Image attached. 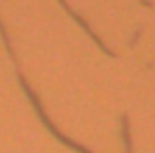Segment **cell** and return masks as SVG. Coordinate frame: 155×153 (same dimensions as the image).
Returning <instances> with one entry per match:
<instances>
[{
	"mask_svg": "<svg viewBox=\"0 0 155 153\" xmlns=\"http://www.w3.org/2000/svg\"><path fill=\"white\" fill-rule=\"evenodd\" d=\"M121 135H123V145H125V153H133V145H131V135H129V119L123 113L121 115Z\"/></svg>",
	"mask_w": 155,
	"mask_h": 153,
	"instance_id": "3957f363",
	"label": "cell"
},
{
	"mask_svg": "<svg viewBox=\"0 0 155 153\" xmlns=\"http://www.w3.org/2000/svg\"><path fill=\"white\" fill-rule=\"evenodd\" d=\"M60 4L64 6V8H66V10H68V12H70V14H72V18H74V20H76V22H78V24H80V26H82V28H84V30H86V32H87V34H90V36H91V38H94V42H96V44H97V46H100V50H101V52H104V54H107V56H110V58H115V54H114V52H111V50H110V48H107V46H105V44H104V42H101V40H100V38H97V36H96V32H94V30H91V28H90V26H87V22H86V20H84V18H80V16H78V14H76V12H74V10H72V8H70V6H68V2H66V0H60Z\"/></svg>",
	"mask_w": 155,
	"mask_h": 153,
	"instance_id": "7a4b0ae2",
	"label": "cell"
},
{
	"mask_svg": "<svg viewBox=\"0 0 155 153\" xmlns=\"http://www.w3.org/2000/svg\"><path fill=\"white\" fill-rule=\"evenodd\" d=\"M18 80H20V84H22V86H24V90H26V94L30 95V99H32V104H34V108H36V111L40 113V117H42V121H44L46 125H48V127H50V129H52V133H56V135H58V137H60V141H64L66 145H70V147L78 149V151H80V153H91L90 149L82 147V145H78L76 141H72V139H68V137H64V135H62V133H58V129H56V127H54V125H52V123H50V119L46 117L44 109H42V105H40V99L36 98V94H34V91H32V88H30V86H28V84H26V80H24V76H22V74H20V76H18Z\"/></svg>",
	"mask_w": 155,
	"mask_h": 153,
	"instance_id": "6da1fadb",
	"label": "cell"
}]
</instances>
